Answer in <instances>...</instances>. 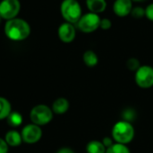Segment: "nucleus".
I'll return each mask as SVG.
<instances>
[{"label":"nucleus","mask_w":153,"mask_h":153,"mask_svg":"<svg viewBox=\"0 0 153 153\" xmlns=\"http://www.w3.org/2000/svg\"><path fill=\"white\" fill-rule=\"evenodd\" d=\"M4 31L8 39L14 41H20L30 36V26L25 20L16 17L6 21Z\"/></svg>","instance_id":"obj_1"},{"label":"nucleus","mask_w":153,"mask_h":153,"mask_svg":"<svg viewBox=\"0 0 153 153\" xmlns=\"http://www.w3.org/2000/svg\"><path fill=\"white\" fill-rule=\"evenodd\" d=\"M134 135L135 131L134 125L132 123L125 120L117 121L111 130V137L116 143L127 145L134 140Z\"/></svg>","instance_id":"obj_2"},{"label":"nucleus","mask_w":153,"mask_h":153,"mask_svg":"<svg viewBox=\"0 0 153 153\" xmlns=\"http://www.w3.org/2000/svg\"><path fill=\"white\" fill-rule=\"evenodd\" d=\"M60 13L65 22L76 24L82 15V8L77 0H63Z\"/></svg>","instance_id":"obj_3"},{"label":"nucleus","mask_w":153,"mask_h":153,"mask_svg":"<svg viewBox=\"0 0 153 153\" xmlns=\"http://www.w3.org/2000/svg\"><path fill=\"white\" fill-rule=\"evenodd\" d=\"M54 113L50 107L46 105H38L34 106L30 114L32 124L43 126L49 124L53 119Z\"/></svg>","instance_id":"obj_4"},{"label":"nucleus","mask_w":153,"mask_h":153,"mask_svg":"<svg viewBox=\"0 0 153 153\" xmlns=\"http://www.w3.org/2000/svg\"><path fill=\"white\" fill-rule=\"evenodd\" d=\"M100 14L88 12L82 15L78 23H76L77 28L83 33H91L100 28Z\"/></svg>","instance_id":"obj_5"},{"label":"nucleus","mask_w":153,"mask_h":153,"mask_svg":"<svg viewBox=\"0 0 153 153\" xmlns=\"http://www.w3.org/2000/svg\"><path fill=\"white\" fill-rule=\"evenodd\" d=\"M134 81L137 87L142 89H149L153 87V67L141 65L134 72Z\"/></svg>","instance_id":"obj_6"},{"label":"nucleus","mask_w":153,"mask_h":153,"mask_svg":"<svg viewBox=\"0 0 153 153\" xmlns=\"http://www.w3.org/2000/svg\"><path fill=\"white\" fill-rule=\"evenodd\" d=\"M21 10L19 0H2L0 2V17L6 21L16 18Z\"/></svg>","instance_id":"obj_7"},{"label":"nucleus","mask_w":153,"mask_h":153,"mask_svg":"<svg viewBox=\"0 0 153 153\" xmlns=\"http://www.w3.org/2000/svg\"><path fill=\"white\" fill-rule=\"evenodd\" d=\"M21 135L22 138V142L29 144H33L38 142L41 139L42 130L40 126L34 124H27L22 128Z\"/></svg>","instance_id":"obj_8"},{"label":"nucleus","mask_w":153,"mask_h":153,"mask_svg":"<svg viewBox=\"0 0 153 153\" xmlns=\"http://www.w3.org/2000/svg\"><path fill=\"white\" fill-rule=\"evenodd\" d=\"M57 35L61 41L70 43L74 41L76 37V28L74 24L65 22L59 25L57 29Z\"/></svg>","instance_id":"obj_9"},{"label":"nucleus","mask_w":153,"mask_h":153,"mask_svg":"<svg viewBox=\"0 0 153 153\" xmlns=\"http://www.w3.org/2000/svg\"><path fill=\"white\" fill-rule=\"evenodd\" d=\"M132 0H115L113 3V12L118 17H126L131 14L133 9Z\"/></svg>","instance_id":"obj_10"},{"label":"nucleus","mask_w":153,"mask_h":153,"mask_svg":"<svg viewBox=\"0 0 153 153\" xmlns=\"http://www.w3.org/2000/svg\"><path fill=\"white\" fill-rule=\"evenodd\" d=\"M85 5L91 13L97 14L103 13L108 6L106 0H85Z\"/></svg>","instance_id":"obj_11"},{"label":"nucleus","mask_w":153,"mask_h":153,"mask_svg":"<svg viewBox=\"0 0 153 153\" xmlns=\"http://www.w3.org/2000/svg\"><path fill=\"white\" fill-rule=\"evenodd\" d=\"M69 107H70L69 101L65 97H59L53 102L51 109H52L54 114L64 115L68 111Z\"/></svg>","instance_id":"obj_12"},{"label":"nucleus","mask_w":153,"mask_h":153,"mask_svg":"<svg viewBox=\"0 0 153 153\" xmlns=\"http://www.w3.org/2000/svg\"><path fill=\"white\" fill-rule=\"evenodd\" d=\"M4 141L6 142V143L9 147H18L22 144V138L19 132L11 130L5 133Z\"/></svg>","instance_id":"obj_13"},{"label":"nucleus","mask_w":153,"mask_h":153,"mask_svg":"<svg viewBox=\"0 0 153 153\" xmlns=\"http://www.w3.org/2000/svg\"><path fill=\"white\" fill-rule=\"evenodd\" d=\"M82 60L88 68H94L99 63V56L92 50H87L82 55Z\"/></svg>","instance_id":"obj_14"},{"label":"nucleus","mask_w":153,"mask_h":153,"mask_svg":"<svg viewBox=\"0 0 153 153\" xmlns=\"http://www.w3.org/2000/svg\"><path fill=\"white\" fill-rule=\"evenodd\" d=\"M85 151L86 153H106L107 149L101 141L92 140L86 144Z\"/></svg>","instance_id":"obj_15"},{"label":"nucleus","mask_w":153,"mask_h":153,"mask_svg":"<svg viewBox=\"0 0 153 153\" xmlns=\"http://www.w3.org/2000/svg\"><path fill=\"white\" fill-rule=\"evenodd\" d=\"M11 112L12 106L10 102L6 98L0 96V120L6 119Z\"/></svg>","instance_id":"obj_16"},{"label":"nucleus","mask_w":153,"mask_h":153,"mask_svg":"<svg viewBox=\"0 0 153 153\" xmlns=\"http://www.w3.org/2000/svg\"><path fill=\"white\" fill-rule=\"evenodd\" d=\"M7 123L12 127H18L22 124V115L18 112H11L6 118Z\"/></svg>","instance_id":"obj_17"},{"label":"nucleus","mask_w":153,"mask_h":153,"mask_svg":"<svg viewBox=\"0 0 153 153\" xmlns=\"http://www.w3.org/2000/svg\"><path fill=\"white\" fill-rule=\"evenodd\" d=\"M106 153H131V151L127 145L114 143L111 147L107 149Z\"/></svg>","instance_id":"obj_18"},{"label":"nucleus","mask_w":153,"mask_h":153,"mask_svg":"<svg viewBox=\"0 0 153 153\" xmlns=\"http://www.w3.org/2000/svg\"><path fill=\"white\" fill-rule=\"evenodd\" d=\"M130 15L134 19H142L145 16V8L142 6H134Z\"/></svg>","instance_id":"obj_19"},{"label":"nucleus","mask_w":153,"mask_h":153,"mask_svg":"<svg viewBox=\"0 0 153 153\" xmlns=\"http://www.w3.org/2000/svg\"><path fill=\"white\" fill-rule=\"evenodd\" d=\"M126 67L129 70L131 71H136L140 67H141V63L140 60L136 58H129L126 60Z\"/></svg>","instance_id":"obj_20"},{"label":"nucleus","mask_w":153,"mask_h":153,"mask_svg":"<svg viewBox=\"0 0 153 153\" xmlns=\"http://www.w3.org/2000/svg\"><path fill=\"white\" fill-rule=\"evenodd\" d=\"M112 27V22L110 19L108 18H102L100 20V28L101 30L104 31H108Z\"/></svg>","instance_id":"obj_21"},{"label":"nucleus","mask_w":153,"mask_h":153,"mask_svg":"<svg viewBox=\"0 0 153 153\" xmlns=\"http://www.w3.org/2000/svg\"><path fill=\"white\" fill-rule=\"evenodd\" d=\"M123 115H124V119L123 120L131 123V121H133V119L135 116V113H134V111L133 109H127V110L124 111Z\"/></svg>","instance_id":"obj_22"},{"label":"nucleus","mask_w":153,"mask_h":153,"mask_svg":"<svg viewBox=\"0 0 153 153\" xmlns=\"http://www.w3.org/2000/svg\"><path fill=\"white\" fill-rule=\"evenodd\" d=\"M145 17L151 21L153 22V3L149 4L146 8H145Z\"/></svg>","instance_id":"obj_23"},{"label":"nucleus","mask_w":153,"mask_h":153,"mask_svg":"<svg viewBox=\"0 0 153 153\" xmlns=\"http://www.w3.org/2000/svg\"><path fill=\"white\" fill-rule=\"evenodd\" d=\"M101 142H102L103 145L106 147V149H108V148L111 147L114 143H116L115 141L113 140V138H112L111 136H106V137H104V138L101 140Z\"/></svg>","instance_id":"obj_24"},{"label":"nucleus","mask_w":153,"mask_h":153,"mask_svg":"<svg viewBox=\"0 0 153 153\" xmlns=\"http://www.w3.org/2000/svg\"><path fill=\"white\" fill-rule=\"evenodd\" d=\"M8 148H9V146L7 145L4 139L0 138V153H7Z\"/></svg>","instance_id":"obj_25"},{"label":"nucleus","mask_w":153,"mask_h":153,"mask_svg":"<svg viewBox=\"0 0 153 153\" xmlns=\"http://www.w3.org/2000/svg\"><path fill=\"white\" fill-rule=\"evenodd\" d=\"M56 153H75V152H74L72 149L65 147V148H61L60 150H58Z\"/></svg>","instance_id":"obj_26"},{"label":"nucleus","mask_w":153,"mask_h":153,"mask_svg":"<svg viewBox=\"0 0 153 153\" xmlns=\"http://www.w3.org/2000/svg\"><path fill=\"white\" fill-rule=\"evenodd\" d=\"M133 2H143V1H145V0H132Z\"/></svg>","instance_id":"obj_27"},{"label":"nucleus","mask_w":153,"mask_h":153,"mask_svg":"<svg viewBox=\"0 0 153 153\" xmlns=\"http://www.w3.org/2000/svg\"><path fill=\"white\" fill-rule=\"evenodd\" d=\"M1 19H2V18H1V17H0V23H1Z\"/></svg>","instance_id":"obj_28"}]
</instances>
